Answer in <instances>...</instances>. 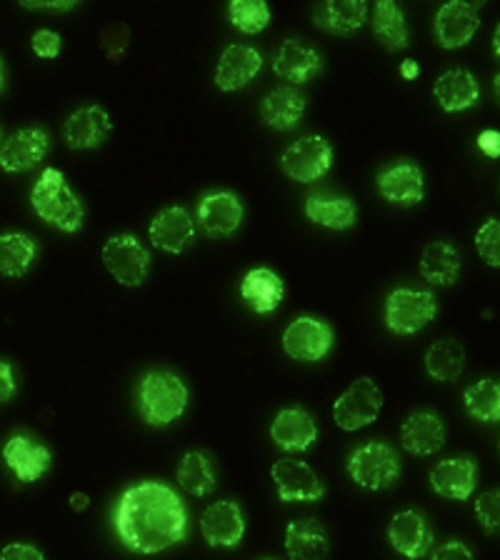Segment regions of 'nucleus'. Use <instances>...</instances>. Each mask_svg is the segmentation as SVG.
<instances>
[{
    "instance_id": "27",
    "label": "nucleus",
    "mask_w": 500,
    "mask_h": 560,
    "mask_svg": "<svg viewBox=\"0 0 500 560\" xmlns=\"http://www.w3.org/2000/svg\"><path fill=\"white\" fill-rule=\"evenodd\" d=\"M286 550L291 560H326L330 550L328 533L321 521H293L286 530Z\"/></svg>"
},
{
    "instance_id": "23",
    "label": "nucleus",
    "mask_w": 500,
    "mask_h": 560,
    "mask_svg": "<svg viewBox=\"0 0 500 560\" xmlns=\"http://www.w3.org/2000/svg\"><path fill=\"white\" fill-rule=\"evenodd\" d=\"M403 448L414 455H433L443 448L445 425L435 410H418L403 423Z\"/></svg>"
},
{
    "instance_id": "28",
    "label": "nucleus",
    "mask_w": 500,
    "mask_h": 560,
    "mask_svg": "<svg viewBox=\"0 0 500 560\" xmlns=\"http://www.w3.org/2000/svg\"><path fill=\"white\" fill-rule=\"evenodd\" d=\"M313 21L333 35H350L365 25L368 5L363 0H328V3L315 5Z\"/></svg>"
},
{
    "instance_id": "11",
    "label": "nucleus",
    "mask_w": 500,
    "mask_h": 560,
    "mask_svg": "<svg viewBox=\"0 0 500 560\" xmlns=\"http://www.w3.org/2000/svg\"><path fill=\"white\" fill-rule=\"evenodd\" d=\"M480 5L484 3H463V0H451V3H445L435 15L438 46L445 50L468 46L473 35L480 28Z\"/></svg>"
},
{
    "instance_id": "37",
    "label": "nucleus",
    "mask_w": 500,
    "mask_h": 560,
    "mask_svg": "<svg viewBox=\"0 0 500 560\" xmlns=\"http://www.w3.org/2000/svg\"><path fill=\"white\" fill-rule=\"evenodd\" d=\"M231 23L245 35H256L268 28L270 23V8L263 0H233L228 8Z\"/></svg>"
},
{
    "instance_id": "36",
    "label": "nucleus",
    "mask_w": 500,
    "mask_h": 560,
    "mask_svg": "<svg viewBox=\"0 0 500 560\" xmlns=\"http://www.w3.org/2000/svg\"><path fill=\"white\" fill-rule=\"evenodd\" d=\"M468 413L480 423H498L500 418V385L490 378L473 383L466 390Z\"/></svg>"
},
{
    "instance_id": "21",
    "label": "nucleus",
    "mask_w": 500,
    "mask_h": 560,
    "mask_svg": "<svg viewBox=\"0 0 500 560\" xmlns=\"http://www.w3.org/2000/svg\"><path fill=\"white\" fill-rule=\"evenodd\" d=\"M263 56L251 46H228L216 70V85L221 91H241L260 73Z\"/></svg>"
},
{
    "instance_id": "38",
    "label": "nucleus",
    "mask_w": 500,
    "mask_h": 560,
    "mask_svg": "<svg viewBox=\"0 0 500 560\" xmlns=\"http://www.w3.org/2000/svg\"><path fill=\"white\" fill-rule=\"evenodd\" d=\"M476 248L488 266L493 268L500 266V223L493 221V218H490L488 223H484V228L478 231Z\"/></svg>"
},
{
    "instance_id": "29",
    "label": "nucleus",
    "mask_w": 500,
    "mask_h": 560,
    "mask_svg": "<svg viewBox=\"0 0 500 560\" xmlns=\"http://www.w3.org/2000/svg\"><path fill=\"white\" fill-rule=\"evenodd\" d=\"M305 215L313 223L323 228H333V231H348L356 225L358 208L346 196H330V192H313L305 198Z\"/></svg>"
},
{
    "instance_id": "25",
    "label": "nucleus",
    "mask_w": 500,
    "mask_h": 560,
    "mask_svg": "<svg viewBox=\"0 0 500 560\" xmlns=\"http://www.w3.org/2000/svg\"><path fill=\"white\" fill-rule=\"evenodd\" d=\"M433 93L443 110L461 113V110L473 108V105L478 103L480 85L470 70L453 68V70H445V73L438 78Z\"/></svg>"
},
{
    "instance_id": "12",
    "label": "nucleus",
    "mask_w": 500,
    "mask_h": 560,
    "mask_svg": "<svg viewBox=\"0 0 500 560\" xmlns=\"http://www.w3.org/2000/svg\"><path fill=\"white\" fill-rule=\"evenodd\" d=\"M3 458L21 483H35V480H40L50 470L53 463V455L46 445L23 433L13 435L3 445Z\"/></svg>"
},
{
    "instance_id": "31",
    "label": "nucleus",
    "mask_w": 500,
    "mask_h": 560,
    "mask_svg": "<svg viewBox=\"0 0 500 560\" xmlns=\"http://www.w3.org/2000/svg\"><path fill=\"white\" fill-rule=\"evenodd\" d=\"M461 266L458 248L445 241L426 245L423 256H420V276L433 285H453L461 276Z\"/></svg>"
},
{
    "instance_id": "1",
    "label": "nucleus",
    "mask_w": 500,
    "mask_h": 560,
    "mask_svg": "<svg viewBox=\"0 0 500 560\" xmlns=\"http://www.w3.org/2000/svg\"><path fill=\"white\" fill-rule=\"evenodd\" d=\"M123 546L140 556H155L188 538V511L178 490L161 480H143L118 498L113 511Z\"/></svg>"
},
{
    "instance_id": "30",
    "label": "nucleus",
    "mask_w": 500,
    "mask_h": 560,
    "mask_svg": "<svg viewBox=\"0 0 500 560\" xmlns=\"http://www.w3.org/2000/svg\"><path fill=\"white\" fill-rule=\"evenodd\" d=\"M241 295L245 298V301H248L253 311L266 315V313H274L278 305L283 303L286 285H283V280H280L276 270L256 268L243 278Z\"/></svg>"
},
{
    "instance_id": "8",
    "label": "nucleus",
    "mask_w": 500,
    "mask_h": 560,
    "mask_svg": "<svg viewBox=\"0 0 500 560\" xmlns=\"http://www.w3.org/2000/svg\"><path fill=\"white\" fill-rule=\"evenodd\" d=\"M333 165V148L323 136H305L286 148L280 168L298 183L323 178Z\"/></svg>"
},
{
    "instance_id": "20",
    "label": "nucleus",
    "mask_w": 500,
    "mask_h": 560,
    "mask_svg": "<svg viewBox=\"0 0 500 560\" xmlns=\"http://www.w3.org/2000/svg\"><path fill=\"white\" fill-rule=\"evenodd\" d=\"M379 190L385 200L396 206H416L423 200L426 183H423V171L418 168L416 163H398L385 168L379 175Z\"/></svg>"
},
{
    "instance_id": "17",
    "label": "nucleus",
    "mask_w": 500,
    "mask_h": 560,
    "mask_svg": "<svg viewBox=\"0 0 500 560\" xmlns=\"http://www.w3.org/2000/svg\"><path fill=\"white\" fill-rule=\"evenodd\" d=\"M270 438L286 453H303L318 441V425L313 416L303 408H286L276 416L270 425Z\"/></svg>"
},
{
    "instance_id": "26",
    "label": "nucleus",
    "mask_w": 500,
    "mask_h": 560,
    "mask_svg": "<svg viewBox=\"0 0 500 560\" xmlns=\"http://www.w3.org/2000/svg\"><path fill=\"white\" fill-rule=\"evenodd\" d=\"M305 113V95L293 85H280L260 105L263 122L274 130H293Z\"/></svg>"
},
{
    "instance_id": "45",
    "label": "nucleus",
    "mask_w": 500,
    "mask_h": 560,
    "mask_svg": "<svg viewBox=\"0 0 500 560\" xmlns=\"http://www.w3.org/2000/svg\"><path fill=\"white\" fill-rule=\"evenodd\" d=\"M23 8H31V11H70L75 3L73 0H66V3H23Z\"/></svg>"
},
{
    "instance_id": "16",
    "label": "nucleus",
    "mask_w": 500,
    "mask_h": 560,
    "mask_svg": "<svg viewBox=\"0 0 500 560\" xmlns=\"http://www.w3.org/2000/svg\"><path fill=\"white\" fill-rule=\"evenodd\" d=\"M428 480H431V488L438 495L451 498V501H468L478 486V466L466 455L449 458L438 463Z\"/></svg>"
},
{
    "instance_id": "2",
    "label": "nucleus",
    "mask_w": 500,
    "mask_h": 560,
    "mask_svg": "<svg viewBox=\"0 0 500 560\" xmlns=\"http://www.w3.org/2000/svg\"><path fill=\"white\" fill-rule=\"evenodd\" d=\"M31 203L43 221L60 228L63 233H78L83 228V203L70 190L66 175L56 168L43 171L38 183L33 186Z\"/></svg>"
},
{
    "instance_id": "6",
    "label": "nucleus",
    "mask_w": 500,
    "mask_h": 560,
    "mask_svg": "<svg viewBox=\"0 0 500 560\" xmlns=\"http://www.w3.org/2000/svg\"><path fill=\"white\" fill-rule=\"evenodd\" d=\"M103 266L120 285L138 288L146 283L151 270V253H148L136 235H116L103 245Z\"/></svg>"
},
{
    "instance_id": "24",
    "label": "nucleus",
    "mask_w": 500,
    "mask_h": 560,
    "mask_svg": "<svg viewBox=\"0 0 500 560\" xmlns=\"http://www.w3.org/2000/svg\"><path fill=\"white\" fill-rule=\"evenodd\" d=\"M321 68H323L321 52L315 48L303 46L301 40H286L274 58L276 75L283 78V81H291L293 88L311 81Z\"/></svg>"
},
{
    "instance_id": "47",
    "label": "nucleus",
    "mask_w": 500,
    "mask_h": 560,
    "mask_svg": "<svg viewBox=\"0 0 500 560\" xmlns=\"http://www.w3.org/2000/svg\"><path fill=\"white\" fill-rule=\"evenodd\" d=\"M88 505H91V498H88L85 493H73V495H70V508H73V511L81 513V511H85Z\"/></svg>"
},
{
    "instance_id": "48",
    "label": "nucleus",
    "mask_w": 500,
    "mask_h": 560,
    "mask_svg": "<svg viewBox=\"0 0 500 560\" xmlns=\"http://www.w3.org/2000/svg\"><path fill=\"white\" fill-rule=\"evenodd\" d=\"M0 88H3V63H0Z\"/></svg>"
},
{
    "instance_id": "19",
    "label": "nucleus",
    "mask_w": 500,
    "mask_h": 560,
    "mask_svg": "<svg viewBox=\"0 0 500 560\" xmlns=\"http://www.w3.org/2000/svg\"><path fill=\"white\" fill-rule=\"evenodd\" d=\"M193 235H196V223L188 210L181 206L161 210L151 223V243L165 253H175V256L188 248Z\"/></svg>"
},
{
    "instance_id": "5",
    "label": "nucleus",
    "mask_w": 500,
    "mask_h": 560,
    "mask_svg": "<svg viewBox=\"0 0 500 560\" xmlns=\"http://www.w3.org/2000/svg\"><path fill=\"white\" fill-rule=\"evenodd\" d=\"M438 303L433 293L416 291V288H398L385 303V323L398 336H414L435 318Z\"/></svg>"
},
{
    "instance_id": "32",
    "label": "nucleus",
    "mask_w": 500,
    "mask_h": 560,
    "mask_svg": "<svg viewBox=\"0 0 500 560\" xmlns=\"http://www.w3.org/2000/svg\"><path fill=\"white\" fill-rule=\"evenodd\" d=\"M38 245L25 233H5L0 235V276L5 278H23L28 273Z\"/></svg>"
},
{
    "instance_id": "43",
    "label": "nucleus",
    "mask_w": 500,
    "mask_h": 560,
    "mask_svg": "<svg viewBox=\"0 0 500 560\" xmlns=\"http://www.w3.org/2000/svg\"><path fill=\"white\" fill-rule=\"evenodd\" d=\"M15 371L11 363L0 361V402L11 400L15 396Z\"/></svg>"
},
{
    "instance_id": "13",
    "label": "nucleus",
    "mask_w": 500,
    "mask_h": 560,
    "mask_svg": "<svg viewBox=\"0 0 500 560\" xmlns=\"http://www.w3.org/2000/svg\"><path fill=\"white\" fill-rule=\"evenodd\" d=\"M388 538H391V546L396 548L400 556H406L410 560L426 558L431 553V546H433L431 525H428L426 515L416 511V508H410V511H400L396 518L391 521Z\"/></svg>"
},
{
    "instance_id": "34",
    "label": "nucleus",
    "mask_w": 500,
    "mask_h": 560,
    "mask_svg": "<svg viewBox=\"0 0 500 560\" xmlns=\"http://www.w3.org/2000/svg\"><path fill=\"white\" fill-rule=\"evenodd\" d=\"M178 483L183 490H188V493L196 498L210 495L218 488L213 460L200 451L186 453L178 466Z\"/></svg>"
},
{
    "instance_id": "4",
    "label": "nucleus",
    "mask_w": 500,
    "mask_h": 560,
    "mask_svg": "<svg viewBox=\"0 0 500 560\" xmlns=\"http://www.w3.org/2000/svg\"><path fill=\"white\" fill-rule=\"evenodd\" d=\"M350 478L365 490H385L400 478V455L388 443H363L350 453Z\"/></svg>"
},
{
    "instance_id": "41",
    "label": "nucleus",
    "mask_w": 500,
    "mask_h": 560,
    "mask_svg": "<svg viewBox=\"0 0 500 560\" xmlns=\"http://www.w3.org/2000/svg\"><path fill=\"white\" fill-rule=\"evenodd\" d=\"M0 560H46V556L28 542H11L0 550Z\"/></svg>"
},
{
    "instance_id": "44",
    "label": "nucleus",
    "mask_w": 500,
    "mask_h": 560,
    "mask_svg": "<svg viewBox=\"0 0 500 560\" xmlns=\"http://www.w3.org/2000/svg\"><path fill=\"white\" fill-rule=\"evenodd\" d=\"M478 145L486 155L498 158L500 155V133L498 130H484V133L478 136Z\"/></svg>"
},
{
    "instance_id": "18",
    "label": "nucleus",
    "mask_w": 500,
    "mask_h": 560,
    "mask_svg": "<svg viewBox=\"0 0 500 560\" xmlns=\"http://www.w3.org/2000/svg\"><path fill=\"white\" fill-rule=\"evenodd\" d=\"M243 221V203L233 192H210L198 203V223L213 238H225L239 231Z\"/></svg>"
},
{
    "instance_id": "40",
    "label": "nucleus",
    "mask_w": 500,
    "mask_h": 560,
    "mask_svg": "<svg viewBox=\"0 0 500 560\" xmlns=\"http://www.w3.org/2000/svg\"><path fill=\"white\" fill-rule=\"evenodd\" d=\"M60 46H63V40H60V35L56 31H38L33 35V52L38 58H58Z\"/></svg>"
},
{
    "instance_id": "7",
    "label": "nucleus",
    "mask_w": 500,
    "mask_h": 560,
    "mask_svg": "<svg viewBox=\"0 0 500 560\" xmlns=\"http://www.w3.org/2000/svg\"><path fill=\"white\" fill-rule=\"evenodd\" d=\"M383 408V393L371 378H358L350 383L344 396L333 406V418L344 431H361L379 420Z\"/></svg>"
},
{
    "instance_id": "46",
    "label": "nucleus",
    "mask_w": 500,
    "mask_h": 560,
    "mask_svg": "<svg viewBox=\"0 0 500 560\" xmlns=\"http://www.w3.org/2000/svg\"><path fill=\"white\" fill-rule=\"evenodd\" d=\"M418 73H420V68H418V63L416 60H403V66H400V75L406 78V81H416L418 78Z\"/></svg>"
},
{
    "instance_id": "9",
    "label": "nucleus",
    "mask_w": 500,
    "mask_h": 560,
    "mask_svg": "<svg viewBox=\"0 0 500 560\" xmlns=\"http://www.w3.org/2000/svg\"><path fill=\"white\" fill-rule=\"evenodd\" d=\"M286 353L303 363L323 361L333 348V328L318 318H295L283 332Z\"/></svg>"
},
{
    "instance_id": "33",
    "label": "nucleus",
    "mask_w": 500,
    "mask_h": 560,
    "mask_svg": "<svg viewBox=\"0 0 500 560\" xmlns=\"http://www.w3.org/2000/svg\"><path fill=\"white\" fill-rule=\"evenodd\" d=\"M463 368H466V350L453 338L438 340L426 353V371L431 373V378L441 383L458 381Z\"/></svg>"
},
{
    "instance_id": "15",
    "label": "nucleus",
    "mask_w": 500,
    "mask_h": 560,
    "mask_svg": "<svg viewBox=\"0 0 500 560\" xmlns=\"http://www.w3.org/2000/svg\"><path fill=\"white\" fill-rule=\"evenodd\" d=\"M50 148L48 133L43 128H23L5 140L0 148V165L8 173H25L46 158Z\"/></svg>"
},
{
    "instance_id": "39",
    "label": "nucleus",
    "mask_w": 500,
    "mask_h": 560,
    "mask_svg": "<svg viewBox=\"0 0 500 560\" xmlns=\"http://www.w3.org/2000/svg\"><path fill=\"white\" fill-rule=\"evenodd\" d=\"M476 515H478L480 525H484V530L490 533V536H496L500 528V493L498 490H486V493L478 498Z\"/></svg>"
},
{
    "instance_id": "42",
    "label": "nucleus",
    "mask_w": 500,
    "mask_h": 560,
    "mask_svg": "<svg viewBox=\"0 0 500 560\" xmlns=\"http://www.w3.org/2000/svg\"><path fill=\"white\" fill-rule=\"evenodd\" d=\"M431 560H473L470 548L461 540H449L435 550Z\"/></svg>"
},
{
    "instance_id": "35",
    "label": "nucleus",
    "mask_w": 500,
    "mask_h": 560,
    "mask_svg": "<svg viewBox=\"0 0 500 560\" xmlns=\"http://www.w3.org/2000/svg\"><path fill=\"white\" fill-rule=\"evenodd\" d=\"M373 31L388 50H403L408 46L406 15L393 0H379L373 8Z\"/></svg>"
},
{
    "instance_id": "10",
    "label": "nucleus",
    "mask_w": 500,
    "mask_h": 560,
    "mask_svg": "<svg viewBox=\"0 0 500 560\" xmlns=\"http://www.w3.org/2000/svg\"><path fill=\"white\" fill-rule=\"evenodd\" d=\"M270 476H274L278 486L280 501L286 503H295V501L315 503L326 495V488H323L318 472L303 460H293V458L276 460L274 468H270Z\"/></svg>"
},
{
    "instance_id": "3",
    "label": "nucleus",
    "mask_w": 500,
    "mask_h": 560,
    "mask_svg": "<svg viewBox=\"0 0 500 560\" xmlns=\"http://www.w3.org/2000/svg\"><path fill=\"white\" fill-rule=\"evenodd\" d=\"M188 406V388L171 371L148 373L138 385V408L146 423L168 425L183 416Z\"/></svg>"
},
{
    "instance_id": "14",
    "label": "nucleus",
    "mask_w": 500,
    "mask_h": 560,
    "mask_svg": "<svg viewBox=\"0 0 500 560\" xmlns=\"http://www.w3.org/2000/svg\"><path fill=\"white\" fill-rule=\"evenodd\" d=\"M200 530L210 548H235L243 540L245 518L239 503L218 501L206 508L200 518Z\"/></svg>"
},
{
    "instance_id": "22",
    "label": "nucleus",
    "mask_w": 500,
    "mask_h": 560,
    "mask_svg": "<svg viewBox=\"0 0 500 560\" xmlns=\"http://www.w3.org/2000/svg\"><path fill=\"white\" fill-rule=\"evenodd\" d=\"M113 128L111 116L101 105H88V108L75 110L66 120V143L73 151H88V148H98L108 138Z\"/></svg>"
}]
</instances>
